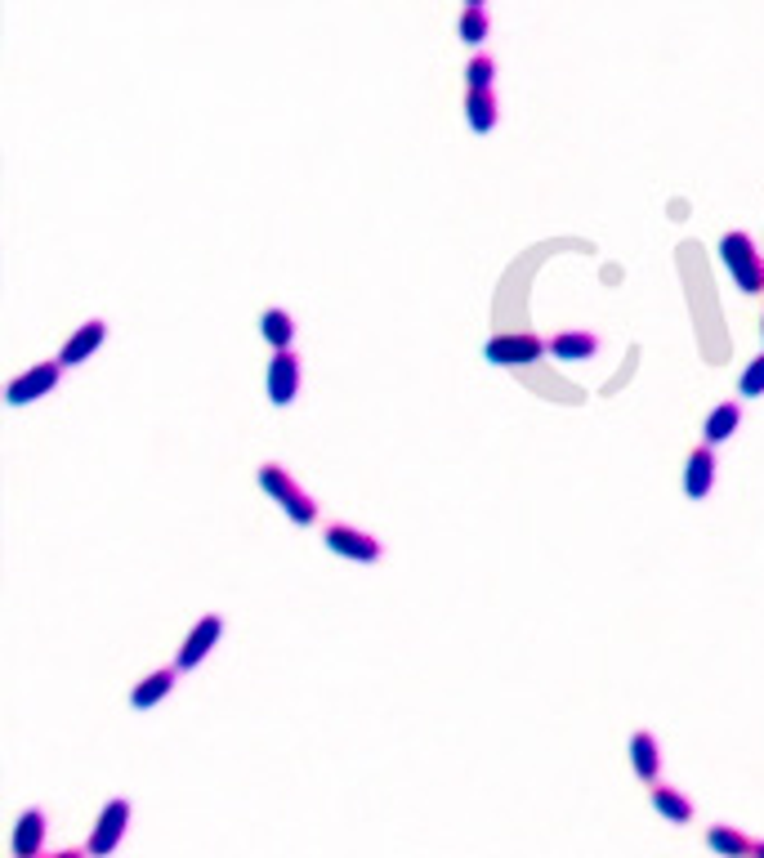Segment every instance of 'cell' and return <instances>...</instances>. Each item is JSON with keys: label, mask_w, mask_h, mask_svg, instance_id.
I'll return each instance as SVG.
<instances>
[{"label": "cell", "mask_w": 764, "mask_h": 858, "mask_svg": "<svg viewBox=\"0 0 764 858\" xmlns=\"http://www.w3.org/2000/svg\"><path fill=\"white\" fill-rule=\"evenodd\" d=\"M260 488L282 505V514L291 519V523H300V528H313L318 523V501L286 474V465H277V461H264L260 465Z\"/></svg>", "instance_id": "obj_1"}, {"label": "cell", "mask_w": 764, "mask_h": 858, "mask_svg": "<svg viewBox=\"0 0 764 858\" xmlns=\"http://www.w3.org/2000/svg\"><path fill=\"white\" fill-rule=\"evenodd\" d=\"M720 264L729 269L738 291H747V296L764 291V255H760L751 233H725L720 237Z\"/></svg>", "instance_id": "obj_2"}, {"label": "cell", "mask_w": 764, "mask_h": 858, "mask_svg": "<svg viewBox=\"0 0 764 858\" xmlns=\"http://www.w3.org/2000/svg\"><path fill=\"white\" fill-rule=\"evenodd\" d=\"M546 354H550V341L533 336V331H505V336H492L488 349H484V358L492 367H528Z\"/></svg>", "instance_id": "obj_3"}, {"label": "cell", "mask_w": 764, "mask_h": 858, "mask_svg": "<svg viewBox=\"0 0 764 858\" xmlns=\"http://www.w3.org/2000/svg\"><path fill=\"white\" fill-rule=\"evenodd\" d=\"M130 800L126 796H112L108 805H104V814L94 819V832H89V841H85V849H89V858H108L117 845H121V836H126V827H130Z\"/></svg>", "instance_id": "obj_4"}, {"label": "cell", "mask_w": 764, "mask_h": 858, "mask_svg": "<svg viewBox=\"0 0 764 858\" xmlns=\"http://www.w3.org/2000/svg\"><path fill=\"white\" fill-rule=\"evenodd\" d=\"M322 546L331 555H341V559H354V563H375L380 555H385V550H380V541L371 533L354 528V523H326V528H322Z\"/></svg>", "instance_id": "obj_5"}, {"label": "cell", "mask_w": 764, "mask_h": 858, "mask_svg": "<svg viewBox=\"0 0 764 858\" xmlns=\"http://www.w3.org/2000/svg\"><path fill=\"white\" fill-rule=\"evenodd\" d=\"M219 635H224V617L219 612H206V617H198V627L188 631V640L179 644V653H175V666L188 676V671H198V666L215 653V644H219Z\"/></svg>", "instance_id": "obj_6"}, {"label": "cell", "mask_w": 764, "mask_h": 858, "mask_svg": "<svg viewBox=\"0 0 764 858\" xmlns=\"http://www.w3.org/2000/svg\"><path fill=\"white\" fill-rule=\"evenodd\" d=\"M59 376H63V362H59V358H55V362H36V367H27L23 376H14V380H10V390H5L10 407H27V403H36V398H45V394H55Z\"/></svg>", "instance_id": "obj_7"}, {"label": "cell", "mask_w": 764, "mask_h": 858, "mask_svg": "<svg viewBox=\"0 0 764 858\" xmlns=\"http://www.w3.org/2000/svg\"><path fill=\"white\" fill-rule=\"evenodd\" d=\"M300 398V358L296 349H273L268 358V403L291 407Z\"/></svg>", "instance_id": "obj_8"}, {"label": "cell", "mask_w": 764, "mask_h": 858, "mask_svg": "<svg viewBox=\"0 0 764 858\" xmlns=\"http://www.w3.org/2000/svg\"><path fill=\"white\" fill-rule=\"evenodd\" d=\"M104 341H108V322H104V318H89V322H81L72 336L63 341L59 362H63V367H81V362H89L94 354H99Z\"/></svg>", "instance_id": "obj_9"}, {"label": "cell", "mask_w": 764, "mask_h": 858, "mask_svg": "<svg viewBox=\"0 0 764 858\" xmlns=\"http://www.w3.org/2000/svg\"><path fill=\"white\" fill-rule=\"evenodd\" d=\"M715 448L711 443H702V448H693L689 452V461H684V497L689 501H702V497H711V488H715Z\"/></svg>", "instance_id": "obj_10"}, {"label": "cell", "mask_w": 764, "mask_h": 858, "mask_svg": "<svg viewBox=\"0 0 764 858\" xmlns=\"http://www.w3.org/2000/svg\"><path fill=\"white\" fill-rule=\"evenodd\" d=\"M179 666H166V671H153V676H143L134 689H130V706L134 711H148V706H157V702H166L170 693H175V684H179Z\"/></svg>", "instance_id": "obj_11"}, {"label": "cell", "mask_w": 764, "mask_h": 858, "mask_svg": "<svg viewBox=\"0 0 764 858\" xmlns=\"http://www.w3.org/2000/svg\"><path fill=\"white\" fill-rule=\"evenodd\" d=\"M10 845H14V858H40L45 854V809H23Z\"/></svg>", "instance_id": "obj_12"}, {"label": "cell", "mask_w": 764, "mask_h": 858, "mask_svg": "<svg viewBox=\"0 0 764 858\" xmlns=\"http://www.w3.org/2000/svg\"><path fill=\"white\" fill-rule=\"evenodd\" d=\"M648 800H653V809H657V814H661L666 823H680V827H684V823H693V800H689L680 787H671V783H661V778H657V783L648 787Z\"/></svg>", "instance_id": "obj_13"}, {"label": "cell", "mask_w": 764, "mask_h": 858, "mask_svg": "<svg viewBox=\"0 0 764 858\" xmlns=\"http://www.w3.org/2000/svg\"><path fill=\"white\" fill-rule=\"evenodd\" d=\"M595 354H599L595 331H559V336H550V358L559 362H590Z\"/></svg>", "instance_id": "obj_14"}, {"label": "cell", "mask_w": 764, "mask_h": 858, "mask_svg": "<svg viewBox=\"0 0 764 858\" xmlns=\"http://www.w3.org/2000/svg\"><path fill=\"white\" fill-rule=\"evenodd\" d=\"M631 770H635V778L648 783V787L661 778V751H657V738H653L648 729H635V734H631Z\"/></svg>", "instance_id": "obj_15"}, {"label": "cell", "mask_w": 764, "mask_h": 858, "mask_svg": "<svg viewBox=\"0 0 764 858\" xmlns=\"http://www.w3.org/2000/svg\"><path fill=\"white\" fill-rule=\"evenodd\" d=\"M465 121H469V130H479V134L497 130V121H501L497 90H465Z\"/></svg>", "instance_id": "obj_16"}, {"label": "cell", "mask_w": 764, "mask_h": 858, "mask_svg": "<svg viewBox=\"0 0 764 858\" xmlns=\"http://www.w3.org/2000/svg\"><path fill=\"white\" fill-rule=\"evenodd\" d=\"M738 425H742V403H715V407H711V416L702 420V443L720 448L725 439H733V434H738Z\"/></svg>", "instance_id": "obj_17"}, {"label": "cell", "mask_w": 764, "mask_h": 858, "mask_svg": "<svg viewBox=\"0 0 764 858\" xmlns=\"http://www.w3.org/2000/svg\"><path fill=\"white\" fill-rule=\"evenodd\" d=\"M706 845L720 854V858H751L755 854V841L747 836V832H738L733 823H715V827H706Z\"/></svg>", "instance_id": "obj_18"}, {"label": "cell", "mask_w": 764, "mask_h": 858, "mask_svg": "<svg viewBox=\"0 0 764 858\" xmlns=\"http://www.w3.org/2000/svg\"><path fill=\"white\" fill-rule=\"evenodd\" d=\"M260 336H264L273 349H291V341H296V318L286 313V309H264Z\"/></svg>", "instance_id": "obj_19"}, {"label": "cell", "mask_w": 764, "mask_h": 858, "mask_svg": "<svg viewBox=\"0 0 764 858\" xmlns=\"http://www.w3.org/2000/svg\"><path fill=\"white\" fill-rule=\"evenodd\" d=\"M456 32H461V40H465V45H484V40H488V32H492L488 10H484V5H465V10H461Z\"/></svg>", "instance_id": "obj_20"}, {"label": "cell", "mask_w": 764, "mask_h": 858, "mask_svg": "<svg viewBox=\"0 0 764 858\" xmlns=\"http://www.w3.org/2000/svg\"><path fill=\"white\" fill-rule=\"evenodd\" d=\"M492 81H497V63L488 55H474L465 63V90H492Z\"/></svg>", "instance_id": "obj_21"}, {"label": "cell", "mask_w": 764, "mask_h": 858, "mask_svg": "<svg viewBox=\"0 0 764 858\" xmlns=\"http://www.w3.org/2000/svg\"><path fill=\"white\" fill-rule=\"evenodd\" d=\"M738 394H742V398H760V394H764V354H755V358L742 367V376H738Z\"/></svg>", "instance_id": "obj_22"}, {"label": "cell", "mask_w": 764, "mask_h": 858, "mask_svg": "<svg viewBox=\"0 0 764 858\" xmlns=\"http://www.w3.org/2000/svg\"><path fill=\"white\" fill-rule=\"evenodd\" d=\"M40 858H89V849H59V854H40Z\"/></svg>", "instance_id": "obj_23"}, {"label": "cell", "mask_w": 764, "mask_h": 858, "mask_svg": "<svg viewBox=\"0 0 764 858\" xmlns=\"http://www.w3.org/2000/svg\"><path fill=\"white\" fill-rule=\"evenodd\" d=\"M751 858H764V841H755V854Z\"/></svg>", "instance_id": "obj_24"}, {"label": "cell", "mask_w": 764, "mask_h": 858, "mask_svg": "<svg viewBox=\"0 0 764 858\" xmlns=\"http://www.w3.org/2000/svg\"><path fill=\"white\" fill-rule=\"evenodd\" d=\"M465 5H488V0H465Z\"/></svg>", "instance_id": "obj_25"}, {"label": "cell", "mask_w": 764, "mask_h": 858, "mask_svg": "<svg viewBox=\"0 0 764 858\" xmlns=\"http://www.w3.org/2000/svg\"><path fill=\"white\" fill-rule=\"evenodd\" d=\"M760 336H764V326H760Z\"/></svg>", "instance_id": "obj_26"}]
</instances>
